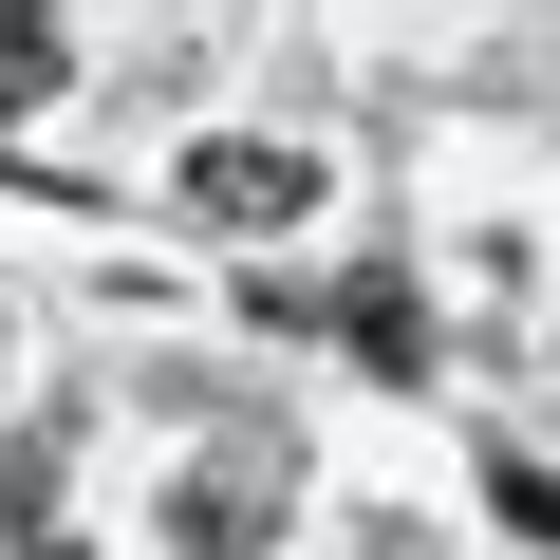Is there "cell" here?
Here are the masks:
<instances>
[{
    "label": "cell",
    "mask_w": 560,
    "mask_h": 560,
    "mask_svg": "<svg viewBox=\"0 0 560 560\" xmlns=\"http://www.w3.org/2000/svg\"><path fill=\"white\" fill-rule=\"evenodd\" d=\"M187 224H318V150H261V131H224V150H187V187H168Z\"/></svg>",
    "instance_id": "1"
},
{
    "label": "cell",
    "mask_w": 560,
    "mask_h": 560,
    "mask_svg": "<svg viewBox=\"0 0 560 560\" xmlns=\"http://www.w3.org/2000/svg\"><path fill=\"white\" fill-rule=\"evenodd\" d=\"M168 560H280V467H261V448L187 467V486H168Z\"/></svg>",
    "instance_id": "2"
},
{
    "label": "cell",
    "mask_w": 560,
    "mask_h": 560,
    "mask_svg": "<svg viewBox=\"0 0 560 560\" xmlns=\"http://www.w3.org/2000/svg\"><path fill=\"white\" fill-rule=\"evenodd\" d=\"M261 318H300V337H355L374 374H430V318H411V280L374 261V280H337V300H300V280H261Z\"/></svg>",
    "instance_id": "3"
},
{
    "label": "cell",
    "mask_w": 560,
    "mask_h": 560,
    "mask_svg": "<svg viewBox=\"0 0 560 560\" xmlns=\"http://www.w3.org/2000/svg\"><path fill=\"white\" fill-rule=\"evenodd\" d=\"M57 448H75L57 411H38L20 448H0V523H20V560H75V541H57Z\"/></svg>",
    "instance_id": "4"
},
{
    "label": "cell",
    "mask_w": 560,
    "mask_h": 560,
    "mask_svg": "<svg viewBox=\"0 0 560 560\" xmlns=\"http://www.w3.org/2000/svg\"><path fill=\"white\" fill-rule=\"evenodd\" d=\"M57 75H75V38H57V20H0V113H38Z\"/></svg>",
    "instance_id": "5"
},
{
    "label": "cell",
    "mask_w": 560,
    "mask_h": 560,
    "mask_svg": "<svg viewBox=\"0 0 560 560\" xmlns=\"http://www.w3.org/2000/svg\"><path fill=\"white\" fill-rule=\"evenodd\" d=\"M486 504H504V523H523V541H541V560H560V486H541V467H523V448H486Z\"/></svg>",
    "instance_id": "6"
},
{
    "label": "cell",
    "mask_w": 560,
    "mask_h": 560,
    "mask_svg": "<svg viewBox=\"0 0 560 560\" xmlns=\"http://www.w3.org/2000/svg\"><path fill=\"white\" fill-rule=\"evenodd\" d=\"M355 560H448V541H430V523H393V504H374V523H355Z\"/></svg>",
    "instance_id": "7"
}]
</instances>
